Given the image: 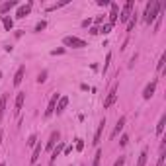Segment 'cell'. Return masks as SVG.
Listing matches in <instances>:
<instances>
[{
  "label": "cell",
  "instance_id": "5",
  "mask_svg": "<svg viewBox=\"0 0 166 166\" xmlns=\"http://www.w3.org/2000/svg\"><path fill=\"white\" fill-rule=\"evenodd\" d=\"M156 84H158L156 78H154V80H150V82L145 86V90H143V98H145V100H150V98H153V94H154V90H156Z\"/></svg>",
  "mask_w": 166,
  "mask_h": 166
},
{
  "label": "cell",
  "instance_id": "27",
  "mask_svg": "<svg viewBox=\"0 0 166 166\" xmlns=\"http://www.w3.org/2000/svg\"><path fill=\"white\" fill-rule=\"evenodd\" d=\"M45 27H47V21H45V20H41L39 24L35 26V31H43V30H45Z\"/></svg>",
  "mask_w": 166,
  "mask_h": 166
},
{
  "label": "cell",
  "instance_id": "16",
  "mask_svg": "<svg viewBox=\"0 0 166 166\" xmlns=\"http://www.w3.org/2000/svg\"><path fill=\"white\" fill-rule=\"evenodd\" d=\"M41 149H43V147L39 145V143L33 147V153H31V158H30V162H31V164H35V162H37V158H39V154H41Z\"/></svg>",
  "mask_w": 166,
  "mask_h": 166
},
{
  "label": "cell",
  "instance_id": "10",
  "mask_svg": "<svg viewBox=\"0 0 166 166\" xmlns=\"http://www.w3.org/2000/svg\"><path fill=\"white\" fill-rule=\"evenodd\" d=\"M24 102H26V92H18L16 102H14V111L16 113H20V110L24 107Z\"/></svg>",
  "mask_w": 166,
  "mask_h": 166
},
{
  "label": "cell",
  "instance_id": "2",
  "mask_svg": "<svg viewBox=\"0 0 166 166\" xmlns=\"http://www.w3.org/2000/svg\"><path fill=\"white\" fill-rule=\"evenodd\" d=\"M63 43H64L67 47H73V49H82V47H86V41L80 39V37H76V35H67V37L63 39Z\"/></svg>",
  "mask_w": 166,
  "mask_h": 166
},
{
  "label": "cell",
  "instance_id": "13",
  "mask_svg": "<svg viewBox=\"0 0 166 166\" xmlns=\"http://www.w3.org/2000/svg\"><path fill=\"white\" fill-rule=\"evenodd\" d=\"M67 106H69V96H61V98H59V102H57L55 111H57V113H63L64 110H67Z\"/></svg>",
  "mask_w": 166,
  "mask_h": 166
},
{
  "label": "cell",
  "instance_id": "21",
  "mask_svg": "<svg viewBox=\"0 0 166 166\" xmlns=\"http://www.w3.org/2000/svg\"><path fill=\"white\" fill-rule=\"evenodd\" d=\"M102 154H104V153H102V150L98 149V150H96V154H94V160H92V166H100V162H102Z\"/></svg>",
  "mask_w": 166,
  "mask_h": 166
},
{
  "label": "cell",
  "instance_id": "19",
  "mask_svg": "<svg viewBox=\"0 0 166 166\" xmlns=\"http://www.w3.org/2000/svg\"><path fill=\"white\" fill-rule=\"evenodd\" d=\"M2 26H4L6 31H10L12 27H14V20H12L10 16H2Z\"/></svg>",
  "mask_w": 166,
  "mask_h": 166
},
{
  "label": "cell",
  "instance_id": "18",
  "mask_svg": "<svg viewBox=\"0 0 166 166\" xmlns=\"http://www.w3.org/2000/svg\"><path fill=\"white\" fill-rule=\"evenodd\" d=\"M147 156H149V149H143L139 154V160H137V166H145L147 164Z\"/></svg>",
  "mask_w": 166,
  "mask_h": 166
},
{
  "label": "cell",
  "instance_id": "6",
  "mask_svg": "<svg viewBox=\"0 0 166 166\" xmlns=\"http://www.w3.org/2000/svg\"><path fill=\"white\" fill-rule=\"evenodd\" d=\"M115 100H117V86H113L111 92L107 94V98L104 100V107H106V110H107V107H111L115 104Z\"/></svg>",
  "mask_w": 166,
  "mask_h": 166
},
{
  "label": "cell",
  "instance_id": "31",
  "mask_svg": "<svg viewBox=\"0 0 166 166\" xmlns=\"http://www.w3.org/2000/svg\"><path fill=\"white\" fill-rule=\"evenodd\" d=\"M110 61H111V53H107V57H106V63H104V73L107 70V67H110Z\"/></svg>",
  "mask_w": 166,
  "mask_h": 166
},
{
  "label": "cell",
  "instance_id": "4",
  "mask_svg": "<svg viewBox=\"0 0 166 166\" xmlns=\"http://www.w3.org/2000/svg\"><path fill=\"white\" fill-rule=\"evenodd\" d=\"M59 98H61V94H57V92L51 96V100H49V106H47V110H45V117H51V115L55 113V107H57Z\"/></svg>",
  "mask_w": 166,
  "mask_h": 166
},
{
  "label": "cell",
  "instance_id": "25",
  "mask_svg": "<svg viewBox=\"0 0 166 166\" xmlns=\"http://www.w3.org/2000/svg\"><path fill=\"white\" fill-rule=\"evenodd\" d=\"M164 63H166V55H162V57H160V61H158V64H156V70H158V73H162Z\"/></svg>",
  "mask_w": 166,
  "mask_h": 166
},
{
  "label": "cell",
  "instance_id": "22",
  "mask_svg": "<svg viewBox=\"0 0 166 166\" xmlns=\"http://www.w3.org/2000/svg\"><path fill=\"white\" fill-rule=\"evenodd\" d=\"M111 27H113V26L110 24V21H107V24H104L102 27H98V31H100V33H110V31H111Z\"/></svg>",
  "mask_w": 166,
  "mask_h": 166
},
{
  "label": "cell",
  "instance_id": "23",
  "mask_svg": "<svg viewBox=\"0 0 166 166\" xmlns=\"http://www.w3.org/2000/svg\"><path fill=\"white\" fill-rule=\"evenodd\" d=\"M135 24H137V16L133 14L131 18H129V24H127V31H133V27H135Z\"/></svg>",
  "mask_w": 166,
  "mask_h": 166
},
{
  "label": "cell",
  "instance_id": "37",
  "mask_svg": "<svg viewBox=\"0 0 166 166\" xmlns=\"http://www.w3.org/2000/svg\"><path fill=\"white\" fill-rule=\"evenodd\" d=\"M90 33H92V35H96V33H100V31H98V27L94 26V27H90Z\"/></svg>",
  "mask_w": 166,
  "mask_h": 166
},
{
  "label": "cell",
  "instance_id": "26",
  "mask_svg": "<svg viewBox=\"0 0 166 166\" xmlns=\"http://www.w3.org/2000/svg\"><path fill=\"white\" fill-rule=\"evenodd\" d=\"M37 145V135H30V139H27V147H35Z\"/></svg>",
  "mask_w": 166,
  "mask_h": 166
},
{
  "label": "cell",
  "instance_id": "7",
  "mask_svg": "<svg viewBox=\"0 0 166 166\" xmlns=\"http://www.w3.org/2000/svg\"><path fill=\"white\" fill-rule=\"evenodd\" d=\"M125 121H127V117L125 115H121V117L117 119V123H115V127H113V131H111V139H115L121 131H123V127H125Z\"/></svg>",
  "mask_w": 166,
  "mask_h": 166
},
{
  "label": "cell",
  "instance_id": "36",
  "mask_svg": "<svg viewBox=\"0 0 166 166\" xmlns=\"http://www.w3.org/2000/svg\"><path fill=\"white\" fill-rule=\"evenodd\" d=\"M110 2H107V0H98V6H107Z\"/></svg>",
  "mask_w": 166,
  "mask_h": 166
},
{
  "label": "cell",
  "instance_id": "40",
  "mask_svg": "<svg viewBox=\"0 0 166 166\" xmlns=\"http://www.w3.org/2000/svg\"><path fill=\"white\" fill-rule=\"evenodd\" d=\"M0 166H6V164H0Z\"/></svg>",
  "mask_w": 166,
  "mask_h": 166
},
{
  "label": "cell",
  "instance_id": "39",
  "mask_svg": "<svg viewBox=\"0 0 166 166\" xmlns=\"http://www.w3.org/2000/svg\"><path fill=\"white\" fill-rule=\"evenodd\" d=\"M0 78H2V73H0Z\"/></svg>",
  "mask_w": 166,
  "mask_h": 166
},
{
  "label": "cell",
  "instance_id": "15",
  "mask_svg": "<svg viewBox=\"0 0 166 166\" xmlns=\"http://www.w3.org/2000/svg\"><path fill=\"white\" fill-rule=\"evenodd\" d=\"M18 2L16 0H10V2H4V4H0V14H6V12H10L12 8H16Z\"/></svg>",
  "mask_w": 166,
  "mask_h": 166
},
{
  "label": "cell",
  "instance_id": "32",
  "mask_svg": "<svg viewBox=\"0 0 166 166\" xmlns=\"http://www.w3.org/2000/svg\"><path fill=\"white\" fill-rule=\"evenodd\" d=\"M84 149V139H76V150H82Z\"/></svg>",
  "mask_w": 166,
  "mask_h": 166
},
{
  "label": "cell",
  "instance_id": "35",
  "mask_svg": "<svg viewBox=\"0 0 166 166\" xmlns=\"http://www.w3.org/2000/svg\"><path fill=\"white\" fill-rule=\"evenodd\" d=\"M90 24H92V20H90V18H88V20H84V21H82V27H88Z\"/></svg>",
  "mask_w": 166,
  "mask_h": 166
},
{
  "label": "cell",
  "instance_id": "3",
  "mask_svg": "<svg viewBox=\"0 0 166 166\" xmlns=\"http://www.w3.org/2000/svg\"><path fill=\"white\" fill-rule=\"evenodd\" d=\"M133 8H135V2H133V0H127L125 6H123V10H121L119 20H121V21H129V18L133 16Z\"/></svg>",
  "mask_w": 166,
  "mask_h": 166
},
{
  "label": "cell",
  "instance_id": "11",
  "mask_svg": "<svg viewBox=\"0 0 166 166\" xmlns=\"http://www.w3.org/2000/svg\"><path fill=\"white\" fill-rule=\"evenodd\" d=\"M104 127H106V119H102V121H100V125H98V129H96V135H94V141H92V145H100V139H102Z\"/></svg>",
  "mask_w": 166,
  "mask_h": 166
},
{
  "label": "cell",
  "instance_id": "1",
  "mask_svg": "<svg viewBox=\"0 0 166 166\" xmlns=\"http://www.w3.org/2000/svg\"><path fill=\"white\" fill-rule=\"evenodd\" d=\"M160 8H162V2H158V0H150V2H147V8H145V21H147V24L154 21L158 16H160Z\"/></svg>",
  "mask_w": 166,
  "mask_h": 166
},
{
  "label": "cell",
  "instance_id": "24",
  "mask_svg": "<svg viewBox=\"0 0 166 166\" xmlns=\"http://www.w3.org/2000/svg\"><path fill=\"white\" fill-rule=\"evenodd\" d=\"M69 4V0H63V2H59V4H51V6H49V12H51V10H57V8H61V6H67Z\"/></svg>",
  "mask_w": 166,
  "mask_h": 166
},
{
  "label": "cell",
  "instance_id": "20",
  "mask_svg": "<svg viewBox=\"0 0 166 166\" xmlns=\"http://www.w3.org/2000/svg\"><path fill=\"white\" fill-rule=\"evenodd\" d=\"M164 125H166V115L162 113V115H160V121H158V125H156V135H158V137L162 135V131H164Z\"/></svg>",
  "mask_w": 166,
  "mask_h": 166
},
{
  "label": "cell",
  "instance_id": "30",
  "mask_svg": "<svg viewBox=\"0 0 166 166\" xmlns=\"http://www.w3.org/2000/svg\"><path fill=\"white\" fill-rule=\"evenodd\" d=\"M113 166H125V156H119L117 160L113 162Z\"/></svg>",
  "mask_w": 166,
  "mask_h": 166
},
{
  "label": "cell",
  "instance_id": "38",
  "mask_svg": "<svg viewBox=\"0 0 166 166\" xmlns=\"http://www.w3.org/2000/svg\"><path fill=\"white\" fill-rule=\"evenodd\" d=\"M2 137H4V135H2V133H0V143H2Z\"/></svg>",
  "mask_w": 166,
  "mask_h": 166
},
{
  "label": "cell",
  "instance_id": "17",
  "mask_svg": "<svg viewBox=\"0 0 166 166\" xmlns=\"http://www.w3.org/2000/svg\"><path fill=\"white\" fill-rule=\"evenodd\" d=\"M6 102H8V96H4L0 98V123H2V117H4V113H6Z\"/></svg>",
  "mask_w": 166,
  "mask_h": 166
},
{
  "label": "cell",
  "instance_id": "8",
  "mask_svg": "<svg viewBox=\"0 0 166 166\" xmlns=\"http://www.w3.org/2000/svg\"><path fill=\"white\" fill-rule=\"evenodd\" d=\"M59 139H61V133L59 131H53L51 137H49V141H47V145H45V150H53L55 145L59 143Z\"/></svg>",
  "mask_w": 166,
  "mask_h": 166
},
{
  "label": "cell",
  "instance_id": "29",
  "mask_svg": "<svg viewBox=\"0 0 166 166\" xmlns=\"http://www.w3.org/2000/svg\"><path fill=\"white\" fill-rule=\"evenodd\" d=\"M45 80H47V70H43V73L37 76V82L41 84V82H45Z\"/></svg>",
  "mask_w": 166,
  "mask_h": 166
},
{
  "label": "cell",
  "instance_id": "28",
  "mask_svg": "<svg viewBox=\"0 0 166 166\" xmlns=\"http://www.w3.org/2000/svg\"><path fill=\"white\" fill-rule=\"evenodd\" d=\"M127 143H129V137H127V135H121L119 145H121V147H127Z\"/></svg>",
  "mask_w": 166,
  "mask_h": 166
},
{
  "label": "cell",
  "instance_id": "9",
  "mask_svg": "<svg viewBox=\"0 0 166 166\" xmlns=\"http://www.w3.org/2000/svg\"><path fill=\"white\" fill-rule=\"evenodd\" d=\"M31 6H33V2H27V4H24V6H20V8H18V12H16V18H18V20L26 18L27 14L31 12Z\"/></svg>",
  "mask_w": 166,
  "mask_h": 166
},
{
  "label": "cell",
  "instance_id": "12",
  "mask_svg": "<svg viewBox=\"0 0 166 166\" xmlns=\"http://www.w3.org/2000/svg\"><path fill=\"white\" fill-rule=\"evenodd\" d=\"M110 6H111V10H110V24L113 26V24H115V21H117V20H119V16H117V14H119V6H117V4H115V2H111Z\"/></svg>",
  "mask_w": 166,
  "mask_h": 166
},
{
  "label": "cell",
  "instance_id": "34",
  "mask_svg": "<svg viewBox=\"0 0 166 166\" xmlns=\"http://www.w3.org/2000/svg\"><path fill=\"white\" fill-rule=\"evenodd\" d=\"M64 49H55V51H51V55H63Z\"/></svg>",
  "mask_w": 166,
  "mask_h": 166
},
{
  "label": "cell",
  "instance_id": "14",
  "mask_svg": "<svg viewBox=\"0 0 166 166\" xmlns=\"http://www.w3.org/2000/svg\"><path fill=\"white\" fill-rule=\"evenodd\" d=\"M24 74H26V67L21 64V67L16 70V74H14V86H20L21 80H24Z\"/></svg>",
  "mask_w": 166,
  "mask_h": 166
},
{
  "label": "cell",
  "instance_id": "33",
  "mask_svg": "<svg viewBox=\"0 0 166 166\" xmlns=\"http://www.w3.org/2000/svg\"><path fill=\"white\" fill-rule=\"evenodd\" d=\"M164 158H166V154H164V150H162L160 156H158V164H156V166H162V164H164Z\"/></svg>",
  "mask_w": 166,
  "mask_h": 166
}]
</instances>
